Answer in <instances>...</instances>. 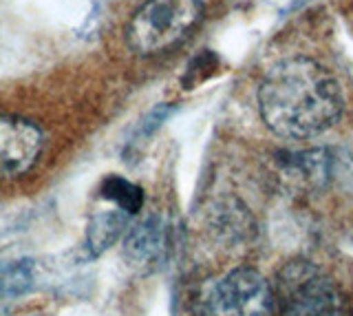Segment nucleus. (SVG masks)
<instances>
[{"instance_id": "1", "label": "nucleus", "mask_w": 353, "mask_h": 316, "mask_svg": "<svg viewBox=\"0 0 353 316\" xmlns=\"http://www.w3.org/2000/svg\"><path fill=\"white\" fill-rule=\"evenodd\" d=\"M345 95L338 78L314 58L292 56L265 73L259 86V111L274 135L312 139L338 124Z\"/></svg>"}, {"instance_id": "2", "label": "nucleus", "mask_w": 353, "mask_h": 316, "mask_svg": "<svg viewBox=\"0 0 353 316\" xmlns=\"http://www.w3.org/2000/svg\"><path fill=\"white\" fill-rule=\"evenodd\" d=\"M201 18V0H146L130 18L126 42L137 56H159L190 36Z\"/></svg>"}, {"instance_id": "3", "label": "nucleus", "mask_w": 353, "mask_h": 316, "mask_svg": "<svg viewBox=\"0 0 353 316\" xmlns=\"http://www.w3.org/2000/svg\"><path fill=\"white\" fill-rule=\"evenodd\" d=\"M274 297L281 316H349L334 279L312 261H290L276 275Z\"/></svg>"}, {"instance_id": "4", "label": "nucleus", "mask_w": 353, "mask_h": 316, "mask_svg": "<svg viewBox=\"0 0 353 316\" xmlns=\"http://www.w3.org/2000/svg\"><path fill=\"white\" fill-rule=\"evenodd\" d=\"M274 290L261 272L236 268L203 294V316H276Z\"/></svg>"}, {"instance_id": "5", "label": "nucleus", "mask_w": 353, "mask_h": 316, "mask_svg": "<svg viewBox=\"0 0 353 316\" xmlns=\"http://www.w3.org/2000/svg\"><path fill=\"white\" fill-rule=\"evenodd\" d=\"M44 135L38 124L22 117L0 115V181L22 177L42 152Z\"/></svg>"}, {"instance_id": "6", "label": "nucleus", "mask_w": 353, "mask_h": 316, "mask_svg": "<svg viewBox=\"0 0 353 316\" xmlns=\"http://www.w3.org/2000/svg\"><path fill=\"white\" fill-rule=\"evenodd\" d=\"M168 246V228L159 217H146L135 224L124 237V257L130 266L139 270L154 268L163 259Z\"/></svg>"}, {"instance_id": "7", "label": "nucleus", "mask_w": 353, "mask_h": 316, "mask_svg": "<svg viewBox=\"0 0 353 316\" xmlns=\"http://www.w3.org/2000/svg\"><path fill=\"white\" fill-rule=\"evenodd\" d=\"M128 226V215L121 210H104L93 215L88 221L86 239H84V253L88 259H97L104 255L108 248H113Z\"/></svg>"}, {"instance_id": "8", "label": "nucleus", "mask_w": 353, "mask_h": 316, "mask_svg": "<svg viewBox=\"0 0 353 316\" xmlns=\"http://www.w3.org/2000/svg\"><path fill=\"white\" fill-rule=\"evenodd\" d=\"M33 288L31 261H0V316L11 314L16 299Z\"/></svg>"}, {"instance_id": "9", "label": "nucleus", "mask_w": 353, "mask_h": 316, "mask_svg": "<svg viewBox=\"0 0 353 316\" xmlns=\"http://www.w3.org/2000/svg\"><path fill=\"white\" fill-rule=\"evenodd\" d=\"M99 197L115 204L117 210L130 215H137L143 208V190L119 175H110L102 181L99 186Z\"/></svg>"}]
</instances>
